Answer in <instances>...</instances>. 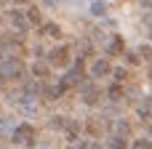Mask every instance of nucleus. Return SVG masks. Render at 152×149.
I'll use <instances>...</instances> for the list:
<instances>
[{
  "label": "nucleus",
  "mask_w": 152,
  "mask_h": 149,
  "mask_svg": "<svg viewBox=\"0 0 152 149\" xmlns=\"http://www.w3.org/2000/svg\"><path fill=\"white\" fill-rule=\"evenodd\" d=\"M102 72H107V64H104V61H99V64L94 67V75H102Z\"/></svg>",
  "instance_id": "nucleus-3"
},
{
  "label": "nucleus",
  "mask_w": 152,
  "mask_h": 149,
  "mask_svg": "<svg viewBox=\"0 0 152 149\" xmlns=\"http://www.w3.org/2000/svg\"><path fill=\"white\" fill-rule=\"evenodd\" d=\"M53 61L56 64H67V48H56L53 51Z\"/></svg>",
  "instance_id": "nucleus-1"
},
{
  "label": "nucleus",
  "mask_w": 152,
  "mask_h": 149,
  "mask_svg": "<svg viewBox=\"0 0 152 149\" xmlns=\"http://www.w3.org/2000/svg\"><path fill=\"white\" fill-rule=\"evenodd\" d=\"M136 149H152V144L147 139H139V141H136Z\"/></svg>",
  "instance_id": "nucleus-2"
}]
</instances>
